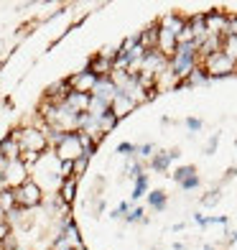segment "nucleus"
<instances>
[{"instance_id":"obj_7","label":"nucleus","mask_w":237,"mask_h":250,"mask_svg":"<svg viewBox=\"0 0 237 250\" xmlns=\"http://www.w3.org/2000/svg\"><path fill=\"white\" fill-rule=\"evenodd\" d=\"M204 28H207V36L224 39V31H227V13H219V10L204 13Z\"/></svg>"},{"instance_id":"obj_22","label":"nucleus","mask_w":237,"mask_h":250,"mask_svg":"<svg viewBox=\"0 0 237 250\" xmlns=\"http://www.w3.org/2000/svg\"><path fill=\"white\" fill-rule=\"evenodd\" d=\"M227 36H237V16H227V31H224V39Z\"/></svg>"},{"instance_id":"obj_29","label":"nucleus","mask_w":237,"mask_h":250,"mask_svg":"<svg viewBox=\"0 0 237 250\" xmlns=\"http://www.w3.org/2000/svg\"><path fill=\"white\" fill-rule=\"evenodd\" d=\"M186 128H189V130H201V120H197V118H186Z\"/></svg>"},{"instance_id":"obj_17","label":"nucleus","mask_w":237,"mask_h":250,"mask_svg":"<svg viewBox=\"0 0 237 250\" xmlns=\"http://www.w3.org/2000/svg\"><path fill=\"white\" fill-rule=\"evenodd\" d=\"M74 191H77V179L72 176V179H66L64 184H61V199L64 202H72L74 199Z\"/></svg>"},{"instance_id":"obj_3","label":"nucleus","mask_w":237,"mask_h":250,"mask_svg":"<svg viewBox=\"0 0 237 250\" xmlns=\"http://www.w3.org/2000/svg\"><path fill=\"white\" fill-rule=\"evenodd\" d=\"M56 156L59 161H77V158L84 156V148H82V141H79V133H64V138L56 143Z\"/></svg>"},{"instance_id":"obj_5","label":"nucleus","mask_w":237,"mask_h":250,"mask_svg":"<svg viewBox=\"0 0 237 250\" xmlns=\"http://www.w3.org/2000/svg\"><path fill=\"white\" fill-rule=\"evenodd\" d=\"M16 194V204L18 207H36V204H41L43 194H41V187L36 184V181H26V184H20L18 189H13Z\"/></svg>"},{"instance_id":"obj_6","label":"nucleus","mask_w":237,"mask_h":250,"mask_svg":"<svg viewBox=\"0 0 237 250\" xmlns=\"http://www.w3.org/2000/svg\"><path fill=\"white\" fill-rule=\"evenodd\" d=\"M69 82V87H72V92H82V95H92L95 92V87H97V82H99V77L95 74V72H77L74 77H69L66 79Z\"/></svg>"},{"instance_id":"obj_14","label":"nucleus","mask_w":237,"mask_h":250,"mask_svg":"<svg viewBox=\"0 0 237 250\" xmlns=\"http://www.w3.org/2000/svg\"><path fill=\"white\" fill-rule=\"evenodd\" d=\"M145 191H148V176H138V179H135V187H133V194H130V199L133 202H138L143 194H145Z\"/></svg>"},{"instance_id":"obj_25","label":"nucleus","mask_w":237,"mask_h":250,"mask_svg":"<svg viewBox=\"0 0 237 250\" xmlns=\"http://www.w3.org/2000/svg\"><path fill=\"white\" fill-rule=\"evenodd\" d=\"M153 151H156V146L153 143H143V146H138V156H143V158H153Z\"/></svg>"},{"instance_id":"obj_18","label":"nucleus","mask_w":237,"mask_h":250,"mask_svg":"<svg viewBox=\"0 0 237 250\" xmlns=\"http://www.w3.org/2000/svg\"><path fill=\"white\" fill-rule=\"evenodd\" d=\"M115 123H118V118L112 115V112H107V115H105L102 120H99V133H102V135H105V133H110L112 128H115Z\"/></svg>"},{"instance_id":"obj_2","label":"nucleus","mask_w":237,"mask_h":250,"mask_svg":"<svg viewBox=\"0 0 237 250\" xmlns=\"http://www.w3.org/2000/svg\"><path fill=\"white\" fill-rule=\"evenodd\" d=\"M16 141L20 146V153H28V156H41L43 151H46V146H49V138H46V133H39V130H33V128H26V130H18L16 133Z\"/></svg>"},{"instance_id":"obj_9","label":"nucleus","mask_w":237,"mask_h":250,"mask_svg":"<svg viewBox=\"0 0 237 250\" xmlns=\"http://www.w3.org/2000/svg\"><path fill=\"white\" fill-rule=\"evenodd\" d=\"M178 156H181V153H178V148H174V151H158L151 158V168H153V171H166L168 164L176 161Z\"/></svg>"},{"instance_id":"obj_12","label":"nucleus","mask_w":237,"mask_h":250,"mask_svg":"<svg viewBox=\"0 0 237 250\" xmlns=\"http://www.w3.org/2000/svg\"><path fill=\"white\" fill-rule=\"evenodd\" d=\"M0 153H3L8 161H18L20 156V146H18V141H16V135H10V138H5L3 143H0Z\"/></svg>"},{"instance_id":"obj_24","label":"nucleus","mask_w":237,"mask_h":250,"mask_svg":"<svg viewBox=\"0 0 237 250\" xmlns=\"http://www.w3.org/2000/svg\"><path fill=\"white\" fill-rule=\"evenodd\" d=\"M87 161H89L87 156H82V158H77V161H74V179H77L79 174H84V168H87Z\"/></svg>"},{"instance_id":"obj_11","label":"nucleus","mask_w":237,"mask_h":250,"mask_svg":"<svg viewBox=\"0 0 237 250\" xmlns=\"http://www.w3.org/2000/svg\"><path fill=\"white\" fill-rule=\"evenodd\" d=\"M133 107H135V102H133L130 97H125V95H120V97H115V102L110 105V112L120 120V118H125Z\"/></svg>"},{"instance_id":"obj_4","label":"nucleus","mask_w":237,"mask_h":250,"mask_svg":"<svg viewBox=\"0 0 237 250\" xmlns=\"http://www.w3.org/2000/svg\"><path fill=\"white\" fill-rule=\"evenodd\" d=\"M237 69V62H232L224 51H217L204 59V72L207 77H227Z\"/></svg>"},{"instance_id":"obj_33","label":"nucleus","mask_w":237,"mask_h":250,"mask_svg":"<svg viewBox=\"0 0 237 250\" xmlns=\"http://www.w3.org/2000/svg\"><path fill=\"white\" fill-rule=\"evenodd\" d=\"M204 250H214V248H204Z\"/></svg>"},{"instance_id":"obj_20","label":"nucleus","mask_w":237,"mask_h":250,"mask_svg":"<svg viewBox=\"0 0 237 250\" xmlns=\"http://www.w3.org/2000/svg\"><path fill=\"white\" fill-rule=\"evenodd\" d=\"M125 220H128V222H143V220H145V212H143L140 207H135V209H130V212L125 214Z\"/></svg>"},{"instance_id":"obj_30","label":"nucleus","mask_w":237,"mask_h":250,"mask_svg":"<svg viewBox=\"0 0 237 250\" xmlns=\"http://www.w3.org/2000/svg\"><path fill=\"white\" fill-rule=\"evenodd\" d=\"M8 235H10V232H8V225H0V243H5Z\"/></svg>"},{"instance_id":"obj_31","label":"nucleus","mask_w":237,"mask_h":250,"mask_svg":"<svg viewBox=\"0 0 237 250\" xmlns=\"http://www.w3.org/2000/svg\"><path fill=\"white\" fill-rule=\"evenodd\" d=\"M214 146H217V138H212V141H209V143H207V153H209V151H212V148H214Z\"/></svg>"},{"instance_id":"obj_10","label":"nucleus","mask_w":237,"mask_h":250,"mask_svg":"<svg viewBox=\"0 0 237 250\" xmlns=\"http://www.w3.org/2000/svg\"><path fill=\"white\" fill-rule=\"evenodd\" d=\"M184 26H186V21H184V18H178L176 13L163 16V18H161V23H158V28H163V31H168V33H174V36H181Z\"/></svg>"},{"instance_id":"obj_26","label":"nucleus","mask_w":237,"mask_h":250,"mask_svg":"<svg viewBox=\"0 0 237 250\" xmlns=\"http://www.w3.org/2000/svg\"><path fill=\"white\" fill-rule=\"evenodd\" d=\"M128 174L135 176V179L143 176V164H138V161H135V164H128Z\"/></svg>"},{"instance_id":"obj_27","label":"nucleus","mask_w":237,"mask_h":250,"mask_svg":"<svg viewBox=\"0 0 237 250\" xmlns=\"http://www.w3.org/2000/svg\"><path fill=\"white\" fill-rule=\"evenodd\" d=\"M128 212H130V202H122L120 207H118L115 212H112V217H125Z\"/></svg>"},{"instance_id":"obj_19","label":"nucleus","mask_w":237,"mask_h":250,"mask_svg":"<svg viewBox=\"0 0 237 250\" xmlns=\"http://www.w3.org/2000/svg\"><path fill=\"white\" fill-rule=\"evenodd\" d=\"M207 79H209V77L204 74V69H199V66H197V69L191 72V77H189V82H191V84H204Z\"/></svg>"},{"instance_id":"obj_15","label":"nucleus","mask_w":237,"mask_h":250,"mask_svg":"<svg viewBox=\"0 0 237 250\" xmlns=\"http://www.w3.org/2000/svg\"><path fill=\"white\" fill-rule=\"evenodd\" d=\"M13 207H18V204H16V194H13V189L0 191V209L8 212V209H13Z\"/></svg>"},{"instance_id":"obj_8","label":"nucleus","mask_w":237,"mask_h":250,"mask_svg":"<svg viewBox=\"0 0 237 250\" xmlns=\"http://www.w3.org/2000/svg\"><path fill=\"white\" fill-rule=\"evenodd\" d=\"M174 181L178 187H181L184 191H191V189H197L199 187V176H197V168L194 166H181V168H176V174H174Z\"/></svg>"},{"instance_id":"obj_1","label":"nucleus","mask_w":237,"mask_h":250,"mask_svg":"<svg viewBox=\"0 0 237 250\" xmlns=\"http://www.w3.org/2000/svg\"><path fill=\"white\" fill-rule=\"evenodd\" d=\"M197 56H199V43H178L176 46V54L171 59V72L178 82L189 79L191 72L197 69Z\"/></svg>"},{"instance_id":"obj_32","label":"nucleus","mask_w":237,"mask_h":250,"mask_svg":"<svg viewBox=\"0 0 237 250\" xmlns=\"http://www.w3.org/2000/svg\"><path fill=\"white\" fill-rule=\"evenodd\" d=\"M0 225H5V212L0 209Z\"/></svg>"},{"instance_id":"obj_28","label":"nucleus","mask_w":237,"mask_h":250,"mask_svg":"<svg viewBox=\"0 0 237 250\" xmlns=\"http://www.w3.org/2000/svg\"><path fill=\"white\" fill-rule=\"evenodd\" d=\"M217 202H219V194H217V191H209V194L201 199V204H207V207H212V204H217Z\"/></svg>"},{"instance_id":"obj_13","label":"nucleus","mask_w":237,"mask_h":250,"mask_svg":"<svg viewBox=\"0 0 237 250\" xmlns=\"http://www.w3.org/2000/svg\"><path fill=\"white\" fill-rule=\"evenodd\" d=\"M148 204H151L156 212H163L166 209V191H161V189L148 191Z\"/></svg>"},{"instance_id":"obj_21","label":"nucleus","mask_w":237,"mask_h":250,"mask_svg":"<svg viewBox=\"0 0 237 250\" xmlns=\"http://www.w3.org/2000/svg\"><path fill=\"white\" fill-rule=\"evenodd\" d=\"M72 174H74V164L72 161H61V168H59V176L66 181V179H72Z\"/></svg>"},{"instance_id":"obj_16","label":"nucleus","mask_w":237,"mask_h":250,"mask_svg":"<svg viewBox=\"0 0 237 250\" xmlns=\"http://www.w3.org/2000/svg\"><path fill=\"white\" fill-rule=\"evenodd\" d=\"M222 51L227 54L232 62H237V36H227V39H222Z\"/></svg>"},{"instance_id":"obj_23","label":"nucleus","mask_w":237,"mask_h":250,"mask_svg":"<svg viewBox=\"0 0 237 250\" xmlns=\"http://www.w3.org/2000/svg\"><path fill=\"white\" fill-rule=\"evenodd\" d=\"M118 153L133 156V153H138V146H133V143H120V146H118Z\"/></svg>"}]
</instances>
